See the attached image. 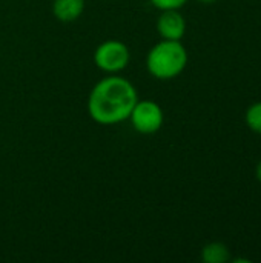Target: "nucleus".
<instances>
[{"mask_svg": "<svg viewBox=\"0 0 261 263\" xmlns=\"http://www.w3.org/2000/svg\"><path fill=\"white\" fill-rule=\"evenodd\" d=\"M138 92L128 79L111 74L98 80L88 96V112L98 125H118L129 119Z\"/></svg>", "mask_w": 261, "mask_h": 263, "instance_id": "1", "label": "nucleus"}, {"mask_svg": "<svg viewBox=\"0 0 261 263\" xmlns=\"http://www.w3.org/2000/svg\"><path fill=\"white\" fill-rule=\"evenodd\" d=\"M188 65V51L180 40L155 43L146 55L148 72L158 80H171L180 76Z\"/></svg>", "mask_w": 261, "mask_h": 263, "instance_id": "2", "label": "nucleus"}, {"mask_svg": "<svg viewBox=\"0 0 261 263\" xmlns=\"http://www.w3.org/2000/svg\"><path fill=\"white\" fill-rule=\"evenodd\" d=\"M129 48L120 40H105L94 51V65L106 74H118L129 65Z\"/></svg>", "mask_w": 261, "mask_h": 263, "instance_id": "3", "label": "nucleus"}, {"mask_svg": "<svg viewBox=\"0 0 261 263\" xmlns=\"http://www.w3.org/2000/svg\"><path fill=\"white\" fill-rule=\"evenodd\" d=\"M132 128L140 134H155L162 129L165 114L162 106L154 100H140L134 105L129 119Z\"/></svg>", "mask_w": 261, "mask_h": 263, "instance_id": "4", "label": "nucleus"}, {"mask_svg": "<svg viewBox=\"0 0 261 263\" xmlns=\"http://www.w3.org/2000/svg\"><path fill=\"white\" fill-rule=\"evenodd\" d=\"M157 32L165 40H182L186 34V20L178 9L162 11L157 18Z\"/></svg>", "mask_w": 261, "mask_h": 263, "instance_id": "5", "label": "nucleus"}, {"mask_svg": "<svg viewBox=\"0 0 261 263\" xmlns=\"http://www.w3.org/2000/svg\"><path fill=\"white\" fill-rule=\"evenodd\" d=\"M85 11V0H54L52 14L58 22H75Z\"/></svg>", "mask_w": 261, "mask_h": 263, "instance_id": "6", "label": "nucleus"}, {"mask_svg": "<svg viewBox=\"0 0 261 263\" xmlns=\"http://www.w3.org/2000/svg\"><path fill=\"white\" fill-rule=\"evenodd\" d=\"M202 260L205 263H226L231 260V251L222 242H211L203 247Z\"/></svg>", "mask_w": 261, "mask_h": 263, "instance_id": "7", "label": "nucleus"}, {"mask_svg": "<svg viewBox=\"0 0 261 263\" xmlns=\"http://www.w3.org/2000/svg\"><path fill=\"white\" fill-rule=\"evenodd\" d=\"M246 123L254 133L261 134V102L249 106V109L246 111Z\"/></svg>", "mask_w": 261, "mask_h": 263, "instance_id": "8", "label": "nucleus"}, {"mask_svg": "<svg viewBox=\"0 0 261 263\" xmlns=\"http://www.w3.org/2000/svg\"><path fill=\"white\" fill-rule=\"evenodd\" d=\"M151 5L160 11H169V9H182L188 0H149Z\"/></svg>", "mask_w": 261, "mask_h": 263, "instance_id": "9", "label": "nucleus"}, {"mask_svg": "<svg viewBox=\"0 0 261 263\" xmlns=\"http://www.w3.org/2000/svg\"><path fill=\"white\" fill-rule=\"evenodd\" d=\"M255 174H257V179L261 182V160L258 162V165H257V170H255Z\"/></svg>", "mask_w": 261, "mask_h": 263, "instance_id": "10", "label": "nucleus"}, {"mask_svg": "<svg viewBox=\"0 0 261 263\" xmlns=\"http://www.w3.org/2000/svg\"><path fill=\"white\" fill-rule=\"evenodd\" d=\"M232 262L234 263H251V260H249V259H234Z\"/></svg>", "mask_w": 261, "mask_h": 263, "instance_id": "11", "label": "nucleus"}, {"mask_svg": "<svg viewBox=\"0 0 261 263\" xmlns=\"http://www.w3.org/2000/svg\"><path fill=\"white\" fill-rule=\"evenodd\" d=\"M197 2H200V3H203V5H211V3H214V2H217V0H197Z\"/></svg>", "mask_w": 261, "mask_h": 263, "instance_id": "12", "label": "nucleus"}]
</instances>
